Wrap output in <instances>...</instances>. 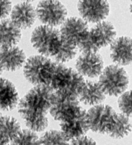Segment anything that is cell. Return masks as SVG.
I'll return each instance as SVG.
<instances>
[{
  "instance_id": "obj_27",
  "label": "cell",
  "mask_w": 132,
  "mask_h": 145,
  "mask_svg": "<svg viewBox=\"0 0 132 145\" xmlns=\"http://www.w3.org/2000/svg\"><path fill=\"white\" fill-rule=\"evenodd\" d=\"M24 2H27V3H30V2H32V1H34L35 0H22Z\"/></svg>"
},
{
  "instance_id": "obj_6",
  "label": "cell",
  "mask_w": 132,
  "mask_h": 145,
  "mask_svg": "<svg viewBox=\"0 0 132 145\" xmlns=\"http://www.w3.org/2000/svg\"><path fill=\"white\" fill-rule=\"evenodd\" d=\"M56 61L42 55L30 57L24 64L25 79L34 86L48 85Z\"/></svg>"
},
{
  "instance_id": "obj_17",
  "label": "cell",
  "mask_w": 132,
  "mask_h": 145,
  "mask_svg": "<svg viewBox=\"0 0 132 145\" xmlns=\"http://www.w3.org/2000/svg\"><path fill=\"white\" fill-rule=\"evenodd\" d=\"M105 99V93L98 82L91 81H85L78 96L79 102L92 106L101 104Z\"/></svg>"
},
{
  "instance_id": "obj_13",
  "label": "cell",
  "mask_w": 132,
  "mask_h": 145,
  "mask_svg": "<svg viewBox=\"0 0 132 145\" xmlns=\"http://www.w3.org/2000/svg\"><path fill=\"white\" fill-rule=\"evenodd\" d=\"M110 57L117 65L127 66L132 63V39L121 36L110 44Z\"/></svg>"
},
{
  "instance_id": "obj_28",
  "label": "cell",
  "mask_w": 132,
  "mask_h": 145,
  "mask_svg": "<svg viewBox=\"0 0 132 145\" xmlns=\"http://www.w3.org/2000/svg\"><path fill=\"white\" fill-rule=\"evenodd\" d=\"M3 68H2V67H1V64H0V76H1V75L2 72H3Z\"/></svg>"
},
{
  "instance_id": "obj_22",
  "label": "cell",
  "mask_w": 132,
  "mask_h": 145,
  "mask_svg": "<svg viewBox=\"0 0 132 145\" xmlns=\"http://www.w3.org/2000/svg\"><path fill=\"white\" fill-rule=\"evenodd\" d=\"M10 145H39V137L36 132L30 129H22Z\"/></svg>"
},
{
  "instance_id": "obj_15",
  "label": "cell",
  "mask_w": 132,
  "mask_h": 145,
  "mask_svg": "<svg viewBox=\"0 0 132 145\" xmlns=\"http://www.w3.org/2000/svg\"><path fill=\"white\" fill-rule=\"evenodd\" d=\"M26 56L22 49L17 46L0 48V64L3 70L16 71L24 65Z\"/></svg>"
},
{
  "instance_id": "obj_25",
  "label": "cell",
  "mask_w": 132,
  "mask_h": 145,
  "mask_svg": "<svg viewBox=\"0 0 132 145\" xmlns=\"http://www.w3.org/2000/svg\"><path fill=\"white\" fill-rule=\"evenodd\" d=\"M69 145H97L92 138L86 135H82L70 141Z\"/></svg>"
},
{
  "instance_id": "obj_23",
  "label": "cell",
  "mask_w": 132,
  "mask_h": 145,
  "mask_svg": "<svg viewBox=\"0 0 132 145\" xmlns=\"http://www.w3.org/2000/svg\"><path fill=\"white\" fill-rule=\"evenodd\" d=\"M118 105L124 115L132 118V90L122 93L118 99Z\"/></svg>"
},
{
  "instance_id": "obj_8",
  "label": "cell",
  "mask_w": 132,
  "mask_h": 145,
  "mask_svg": "<svg viewBox=\"0 0 132 145\" xmlns=\"http://www.w3.org/2000/svg\"><path fill=\"white\" fill-rule=\"evenodd\" d=\"M37 18L44 25L54 27L62 25L67 10L58 0H42L36 9Z\"/></svg>"
},
{
  "instance_id": "obj_20",
  "label": "cell",
  "mask_w": 132,
  "mask_h": 145,
  "mask_svg": "<svg viewBox=\"0 0 132 145\" xmlns=\"http://www.w3.org/2000/svg\"><path fill=\"white\" fill-rule=\"evenodd\" d=\"M22 130L20 124L15 118L0 116V139L8 144L15 139Z\"/></svg>"
},
{
  "instance_id": "obj_5",
  "label": "cell",
  "mask_w": 132,
  "mask_h": 145,
  "mask_svg": "<svg viewBox=\"0 0 132 145\" xmlns=\"http://www.w3.org/2000/svg\"><path fill=\"white\" fill-rule=\"evenodd\" d=\"M116 34L112 23L103 21L89 30L86 37L77 48L82 53L97 52L101 48L110 45Z\"/></svg>"
},
{
  "instance_id": "obj_12",
  "label": "cell",
  "mask_w": 132,
  "mask_h": 145,
  "mask_svg": "<svg viewBox=\"0 0 132 145\" xmlns=\"http://www.w3.org/2000/svg\"><path fill=\"white\" fill-rule=\"evenodd\" d=\"M77 72L82 76L97 78L104 69L103 59L99 54L82 53L75 63Z\"/></svg>"
},
{
  "instance_id": "obj_3",
  "label": "cell",
  "mask_w": 132,
  "mask_h": 145,
  "mask_svg": "<svg viewBox=\"0 0 132 145\" xmlns=\"http://www.w3.org/2000/svg\"><path fill=\"white\" fill-rule=\"evenodd\" d=\"M31 43L40 54L64 63L74 59L77 46L66 41L56 28L41 25L33 31Z\"/></svg>"
},
{
  "instance_id": "obj_24",
  "label": "cell",
  "mask_w": 132,
  "mask_h": 145,
  "mask_svg": "<svg viewBox=\"0 0 132 145\" xmlns=\"http://www.w3.org/2000/svg\"><path fill=\"white\" fill-rule=\"evenodd\" d=\"M11 10V0H0V21L6 19Z\"/></svg>"
},
{
  "instance_id": "obj_18",
  "label": "cell",
  "mask_w": 132,
  "mask_h": 145,
  "mask_svg": "<svg viewBox=\"0 0 132 145\" xmlns=\"http://www.w3.org/2000/svg\"><path fill=\"white\" fill-rule=\"evenodd\" d=\"M22 37L21 30L11 20L0 21V48L16 46Z\"/></svg>"
},
{
  "instance_id": "obj_4",
  "label": "cell",
  "mask_w": 132,
  "mask_h": 145,
  "mask_svg": "<svg viewBox=\"0 0 132 145\" xmlns=\"http://www.w3.org/2000/svg\"><path fill=\"white\" fill-rule=\"evenodd\" d=\"M84 83L83 77L78 72L56 62L48 86L57 94L78 99Z\"/></svg>"
},
{
  "instance_id": "obj_14",
  "label": "cell",
  "mask_w": 132,
  "mask_h": 145,
  "mask_svg": "<svg viewBox=\"0 0 132 145\" xmlns=\"http://www.w3.org/2000/svg\"><path fill=\"white\" fill-rule=\"evenodd\" d=\"M10 13L11 22L20 30L32 27L36 20V9L32 4L27 2L16 5Z\"/></svg>"
},
{
  "instance_id": "obj_11",
  "label": "cell",
  "mask_w": 132,
  "mask_h": 145,
  "mask_svg": "<svg viewBox=\"0 0 132 145\" xmlns=\"http://www.w3.org/2000/svg\"><path fill=\"white\" fill-rule=\"evenodd\" d=\"M88 31V25L85 21L75 17L66 19L59 30L61 37L77 48L86 38Z\"/></svg>"
},
{
  "instance_id": "obj_26",
  "label": "cell",
  "mask_w": 132,
  "mask_h": 145,
  "mask_svg": "<svg viewBox=\"0 0 132 145\" xmlns=\"http://www.w3.org/2000/svg\"><path fill=\"white\" fill-rule=\"evenodd\" d=\"M129 10H130V12L131 14V16H132V0H131V4H130V6H129Z\"/></svg>"
},
{
  "instance_id": "obj_7",
  "label": "cell",
  "mask_w": 132,
  "mask_h": 145,
  "mask_svg": "<svg viewBox=\"0 0 132 145\" xmlns=\"http://www.w3.org/2000/svg\"><path fill=\"white\" fill-rule=\"evenodd\" d=\"M98 83L106 95L117 97L128 88L129 77L123 68L112 65L103 69Z\"/></svg>"
},
{
  "instance_id": "obj_2",
  "label": "cell",
  "mask_w": 132,
  "mask_h": 145,
  "mask_svg": "<svg viewBox=\"0 0 132 145\" xmlns=\"http://www.w3.org/2000/svg\"><path fill=\"white\" fill-rule=\"evenodd\" d=\"M54 92L46 85L34 86L18 103V112L27 127L34 132H42L48 127Z\"/></svg>"
},
{
  "instance_id": "obj_10",
  "label": "cell",
  "mask_w": 132,
  "mask_h": 145,
  "mask_svg": "<svg viewBox=\"0 0 132 145\" xmlns=\"http://www.w3.org/2000/svg\"><path fill=\"white\" fill-rule=\"evenodd\" d=\"M77 8L82 20L91 23L103 22L110 13L107 0H79Z\"/></svg>"
},
{
  "instance_id": "obj_1",
  "label": "cell",
  "mask_w": 132,
  "mask_h": 145,
  "mask_svg": "<svg viewBox=\"0 0 132 145\" xmlns=\"http://www.w3.org/2000/svg\"><path fill=\"white\" fill-rule=\"evenodd\" d=\"M49 112L60 123L61 132L69 141L84 135L90 130L87 111L77 98L54 93Z\"/></svg>"
},
{
  "instance_id": "obj_21",
  "label": "cell",
  "mask_w": 132,
  "mask_h": 145,
  "mask_svg": "<svg viewBox=\"0 0 132 145\" xmlns=\"http://www.w3.org/2000/svg\"><path fill=\"white\" fill-rule=\"evenodd\" d=\"M70 141L61 131L49 130L39 137V145H69Z\"/></svg>"
},
{
  "instance_id": "obj_9",
  "label": "cell",
  "mask_w": 132,
  "mask_h": 145,
  "mask_svg": "<svg viewBox=\"0 0 132 145\" xmlns=\"http://www.w3.org/2000/svg\"><path fill=\"white\" fill-rule=\"evenodd\" d=\"M116 112L107 105L93 106L87 111L90 130L101 134H107L112 119Z\"/></svg>"
},
{
  "instance_id": "obj_19",
  "label": "cell",
  "mask_w": 132,
  "mask_h": 145,
  "mask_svg": "<svg viewBox=\"0 0 132 145\" xmlns=\"http://www.w3.org/2000/svg\"><path fill=\"white\" fill-rule=\"evenodd\" d=\"M132 129V125L128 117L123 114H115L107 134L114 139H121L129 134Z\"/></svg>"
},
{
  "instance_id": "obj_16",
  "label": "cell",
  "mask_w": 132,
  "mask_h": 145,
  "mask_svg": "<svg viewBox=\"0 0 132 145\" xmlns=\"http://www.w3.org/2000/svg\"><path fill=\"white\" fill-rule=\"evenodd\" d=\"M18 103L19 94L14 85L8 79L0 78V110H12Z\"/></svg>"
}]
</instances>
